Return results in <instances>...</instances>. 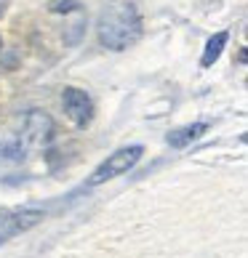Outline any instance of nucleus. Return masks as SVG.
I'll list each match as a JSON object with an SVG mask.
<instances>
[{
	"label": "nucleus",
	"mask_w": 248,
	"mask_h": 258,
	"mask_svg": "<svg viewBox=\"0 0 248 258\" xmlns=\"http://www.w3.org/2000/svg\"><path fill=\"white\" fill-rule=\"evenodd\" d=\"M0 48H3V37H0Z\"/></svg>",
	"instance_id": "11"
},
{
	"label": "nucleus",
	"mask_w": 248,
	"mask_h": 258,
	"mask_svg": "<svg viewBox=\"0 0 248 258\" xmlns=\"http://www.w3.org/2000/svg\"><path fill=\"white\" fill-rule=\"evenodd\" d=\"M78 8H80L78 0H48L51 14H72V11H78Z\"/></svg>",
	"instance_id": "9"
},
{
	"label": "nucleus",
	"mask_w": 248,
	"mask_h": 258,
	"mask_svg": "<svg viewBox=\"0 0 248 258\" xmlns=\"http://www.w3.org/2000/svg\"><path fill=\"white\" fill-rule=\"evenodd\" d=\"M62 107H64V114L70 117L78 128H85L88 122L93 120V101L85 91L80 88H64L62 93Z\"/></svg>",
	"instance_id": "4"
},
{
	"label": "nucleus",
	"mask_w": 248,
	"mask_h": 258,
	"mask_svg": "<svg viewBox=\"0 0 248 258\" xmlns=\"http://www.w3.org/2000/svg\"><path fill=\"white\" fill-rule=\"evenodd\" d=\"M24 157V144L16 139H8L0 144V162H19Z\"/></svg>",
	"instance_id": "8"
},
{
	"label": "nucleus",
	"mask_w": 248,
	"mask_h": 258,
	"mask_svg": "<svg viewBox=\"0 0 248 258\" xmlns=\"http://www.w3.org/2000/svg\"><path fill=\"white\" fill-rule=\"evenodd\" d=\"M227 40H230V35H227V32H216L211 40L206 43V51H203V56H200V67H211L219 56H222Z\"/></svg>",
	"instance_id": "7"
},
{
	"label": "nucleus",
	"mask_w": 248,
	"mask_h": 258,
	"mask_svg": "<svg viewBox=\"0 0 248 258\" xmlns=\"http://www.w3.org/2000/svg\"><path fill=\"white\" fill-rule=\"evenodd\" d=\"M8 6H11V0H0V19L8 14Z\"/></svg>",
	"instance_id": "10"
},
{
	"label": "nucleus",
	"mask_w": 248,
	"mask_h": 258,
	"mask_svg": "<svg viewBox=\"0 0 248 258\" xmlns=\"http://www.w3.org/2000/svg\"><path fill=\"white\" fill-rule=\"evenodd\" d=\"M141 155H144V149H141V147H123L118 152H112V155L88 176L85 186H99V184H104V181H110V178H115V176L128 173V170L141 160Z\"/></svg>",
	"instance_id": "2"
},
{
	"label": "nucleus",
	"mask_w": 248,
	"mask_h": 258,
	"mask_svg": "<svg viewBox=\"0 0 248 258\" xmlns=\"http://www.w3.org/2000/svg\"><path fill=\"white\" fill-rule=\"evenodd\" d=\"M43 218H45L43 208H14V210L0 213V245L14 240L16 234L30 232V229L37 226Z\"/></svg>",
	"instance_id": "3"
},
{
	"label": "nucleus",
	"mask_w": 248,
	"mask_h": 258,
	"mask_svg": "<svg viewBox=\"0 0 248 258\" xmlns=\"http://www.w3.org/2000/svg\"><path fill=\"white\" fill-rule=\"evenodd\" d=\"M96 35L104 48L126 51L141 37V16L128 0H112L99 14Z\"/></svg>",
	"instance_id": "1"
},
{
	"label": "nucleus",
	"mask_w": 248,
	"mask_h": 258,
	"mask_svg": "<svg viewBox=\"0 0 248 258\" xmlns=\"http://www.w3.org/2000/svg\"><path fill=\"white\" fill-rule=\"evenodd\" d=\"M54 136V120L48 117L45 112L40 109H32L30 114L24 117V125H22V141L24 144H48Z\"/></svg>",
	"instance_id": "5"
},
{
	"label": "nucleus",
	"mask_w": 248,
	"mask_h": 258,
	"mask_svg": "<svg viewBox=\"0 0 248 258\" xmlns=\"http://www.w3.org/2000/svg\"><path fill=\"white\" fill-rule=\"evenodd\" d=\"M208 131L206 122H195V125H184V128H179L174 133H168V144L171 147H176V149H182L187 147L189 141H195L197 136H203V133Z\"/></svg>",
	"instance_id": "6"
}]
</instances>
